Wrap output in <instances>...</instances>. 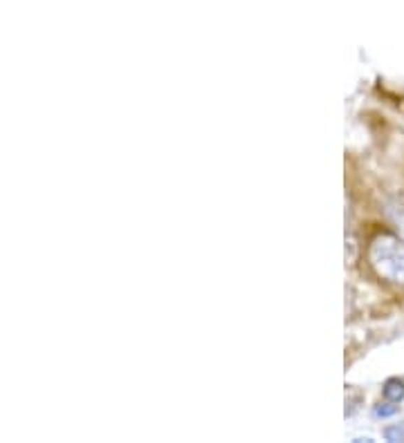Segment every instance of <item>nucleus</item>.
I'll return each mask as SVG.
<instances>
[{
    "label": "nucleus",
    "instance_id": "nucleus-1",
    "mask_svg": "<svg viewBox=\"0 0 404 443\" xmlns=\"http://www.w3.org/2000/svg\"><path fill=\"white\" fill-rule=\"evenodd\" d=\"M368 264L382 280L404 289V240L398 235H375L368 244Z\"/></svg>",
    "mask_w": 404,
    "mask_h": 443
},
{
    "label": "nucleus",
    "instance_id": "nucleus-2",
    "mask_svg": "<svg viewBox=\"0 0 404 443\" xmlns=\"http://www.w3.org/2000/svg\"><path fill=\"white\" fill-rule=\"evenodd\" d=\"M384 396L389 398L391 403H398L404 398V383L398 381V378H391V381H387L384 385Z\"/></svg>",
    "mask_w": 404,
    "mask_h": 443
},
{
    "label": "nucleus",
    "instance_id": "nucleus-3",
    "mask_svg": "<svg viewBox=\"0 0 404 443\" xmlns=\"http://www.w3.org/2000/svg\"><path fill=\"white\" fill-rule=\"evenodd\" d=\"M384 437L389 441H404V426H396V428H389L384 432Z\"/></svg>",
    "mask_w": 404,
    "mask_h": 443
},
{
    "label": "nucleus",
    "instance_id": "nucleus-4",
    "mask_svg": "<svg viewBox=\"0 0 404 443\" xmlns=\"http://www.w3.org/2000/svg\"><path fill=\"white\" fill-rule=\"evenodd\" d=\"M396 412H398L396 405H380V407H375V414L377 416H391V414H396Z\"/></svg>",
    "mask_w": 404,
    "mask_h": 443
}]
</instances>
